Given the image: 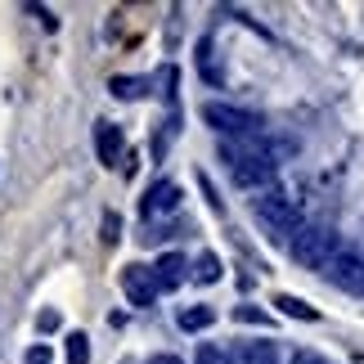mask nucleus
Here are the masks:
<instances>
[{
  "label": "nucleus",
  "instance_id": "1",
  "mask_svg": "<svg viewBox=\"0 0 364 364\" xmlns=\"http://www.w3.org/2000/svg\"><path fill=\"white\" fill-rule=\"evenodd\" d=\"M220 158H225L234 185H243V189H265V185H274V176H279V153L265 144L261 135L225 139V144H220Z\"/></svg>",
  "mask_w": 364,
  "mask_h": 364
},
{
  "label": "nucleus",
  "instance_id": "2",
  "mask_svg": "<svg viewBox=\"0 0 364 364\" xmlns=\"http://www.w3.org/2000/svg\"><path fill=\"white\" fill-rule=\"evenodd\" d=\"M252 220L265 230L270 243H292L297 230L306 225L297 198H288L284 189H261V198H252Z\"/></svg>",
  "mask_w": 364,
  "mask_h": 364
},
{
  "label": "nucleus",
  "instance_id": "3",
  "mask_svg": "<svg viewBox=\"0 0 364 364\" xmlns=\"http://www.w3.org/2000/svg\"><path fill=\"white\" fill-rule=\"evenodd\" d=\"M338 247H342V239H338V230H333V225H301V230H297V239L288 243L292 261H297L301 270H319V274H324L328 265H333Z\"/></svg>",
  "mask_w": 364,
  "mask_h": 364
},
{
  "label": "nucleus",
  "instance_id": "4",
  "mask_svg": "<svg viewBox=\"0 0 364 364\" xmlns=\"http://www.w3.org/2000/svg\"><path fill=\"white\" fill-rule=\"evenodd\" d=\"M203 122L212 126V131L230 135V139H247V135H261V126H265L257 113H247V108H234V104H220V100L203 104Z\"/></svg>",
  "mask_w": 364,
  "mask_h": 364
},
{
  "label": "nucleus",
  "instance_id": "5",
  "mask_svg": "<svg viewBox=\"0 0 364 364\" xmlns=\"http://www.w3.org/2000/svg\"><path fill=\"white\" fill-rule=\"evenodd\" d=\"M328 284L351 292V297H364V247H338V257L328 265Z\"/></svg>",
  "mask_w": 364,
  "mask_h": 364
},
{
  "label": "nucleus",
  "instance_id": "6",
  "mask_svg": "<svg viewBox=\"0 0 364 364\" xmlns=\"http://www.w3.org/2000/svg\"><path fill=\"white\" fill-rule=\"evenodd\" d=\"M122 292L131 306H153L158 301V284H153L149 265H122Z\"/></svg>",
  "mask_w": 364,
  "mask_h": 364
},
{
  "label": "nucleus",
  "instance_id": "7",
  "mask_svg": "<svg viewBox=\"0 0 364 364\" xmlns=\"http://www.w3.org/2000/svg\"><path fill=\"white\" fill-rule=\"evenodd\" d=\"M180 207V185L176 180H153L144 193V216H166Z\"/></svg>",
  "mask_w": 364,
  "mask_h": 364
},
{
  "label": "nucleus",
  "instance_id": "8",
  "mask_svg": "<svg viewBox=\"0 0 364 364\" xmlns=\"http://www.w3.org/2000/svg\"><path fill=\"white\" fill-rule=\"evenodd\" d=\"M185 274H189V261L180 257V252H166V257H158V265H153V284H158V292L180 288Z\"/></svg>",
  "mask_w": 364,
  "mask_h": 364
},
{
  "label": "nucleus",
  "instance_id": "9",
  "mask_svg": "<svg viewBox=\"0 0 364 364\" xmlns=\"http://www.w3.org/2000/svg\"><path fill=\"white\" fill-rule=\"evenodd\" d=\"M95 149H100V162L104 166H117L122 162V126L100 122V126H95Z\"/></svg>",
  "mask_w": 364,
  "mask_h": 364
},
{
  "label": "nucleus",
  "instance_id": "10",
  "mask_svg": "<svg viewBox=\"0 0 364 364\" xmlns=\"http://www.w3.org/2000/svg\"><path fill=\"white\" fill-rule=\"evenodd\" d=\"M274 306H279V311H284L288 319H306V324H315V319H319L315 306H311V301H301V297H292V292H279Z\"/></svg>",
  "mask_w": 364,
  "mask_h": 364
},
{
  "label": "nucleus",
  "instance_id": "11",
  "mask_svg": "<svg viewBox=\"0 0 364 364\" xmlns=\"http://www.w3.org/2000/svg\"><path fill=\"white\" fill-rule=\"evenodd\" d=\"M239 364H279V346L274 342H243Z\"/></svg>",
  "mask_w": 364,
  "mask_h": 364
},
{
  "label": "nucleus",
  "instance_id": "12",
  "mask_svg": "<svg viewBox=\"0 0 364 364\" xmlns=\"http://www.w3.org/2000/svg\"><path fill=\"white\" fill-rule=\"evenodd\" d=\"M212 324H216L212 306H189V311H180V328H185V333H203V328H212Z\"/></svg>",
  "mask_w": 364,
  "mask_h": 364
},
{
  "label": "nucleus",
  "instance_id": "13",
  "mask_svg": "<svg viewBox=\"0 0 364 364\" xmlns=\"http://www.w3.org/2000/svg\"><path fill=\"white\" fill-rule=\"evenodd\" d=\"M108 90H113L117 100H144V95H149V77H113Z\"/></svg>",
  "mask_w": 364,
  "mask_h": 364
},
{
  "label": "nucleus",
  "instance_id": "14",
  "mask_svg": "<svg viewBox=\"0 0 364 364\" xmlns=\"http://www.w3.org/2000/svg\"><path fill=\"white\" fill-rule=\"evenodd\" d=\"M193 279H198V284H216L220 279V257L216 252H203V257L193 261Z\"/></svg>",
  "mask_w": 364,
  "mask_h": 364
},
{
  "label": "nucleus",
  "instance_id": "15",
  "mask_svg": "<svg viewBox=\"0 0 364 364\" xmlns=\"http://www.w3.org/2000/svg\"><path fill=\"white\" fill-rule=\"evenodd\" d=\"M68 364H90V338L86 333H68Z\"/></svg>",
  "mask_w": 364,
  "mask_h": 364
},
{
  "label": "nucleus",
  "instance_id": "16",
  "mask_svg": "<svg viewBox=\"0 0 364 364\" xmlns=\"http://www.w3.org/2000/svg\"><path fill=\"white\" fill-rule=\"evenodd\" d=\"M198 68H203L207 81H216V86H220V68H216V59H212V41H198Z\"/></svg>",
  "mask_w": 364,
  "mask_h": 364
},
{
  "label": "nucleus",
  "instance_id": "17",
  "mask_svg": "<svg viewBox=\"0 0 364 364\" xmlns=\"http://www.w3.org/2000/svg\"><path fill=\"white\" fill-rule=\"evenodd\" d=\"M198 364H239V360H230L225 346H216V342H203L198 346Z\"/></svg>",
  "mask_w": 364,
  "mask_h": 364
},
{
  "label": "nucleus",
  "instance_id": "18",
  "mask_svg": "<svg viewBox=\"0 0 364 364\" xmlns=\"http://www.w3.org/2000/svg\"><path fill=\"white\" fill-rule=\"evenodd\" d=\"M234 319H239V324H270V315L257 311V306H234Z\"/></svg>",
  "mask_w": 364,
  "mask_h": 364
},
{
  "label": "nucleus",
  "instance_id": "19",
  "mask_svg": "<svg viewBox=\"0 0 364 364\" xmlns=\"http://www.w3.org/2000/svg\"><path fill=\"white\" fill-rule=\"evenodd\" d=\"M59 324H63V315H59V311H41V315H36V328H41V333H54Z\"/></svg>",
  "mask_w": 364,
  "mask_h": 364
},
{
  "label": "nucleus",
  "instance_id": "20",
  "mask_svg": "<svg viewBox=\"0 0 364 364\" xmlns=\"http://www.w3.org/2000/svg\"><path fill=\"white\" fill-rule=\"evenodd\" d=\"M288 364H333V360H328V355H319V351H297Z\"/></svg>",
  "mask_w": 364,
  "mask_h": 364
},
{
  "label": "nucleus",
  "instance_id": "21",
  "mask_svg": "<svg viewBox=\"0 0 364 364\" xmlns=\"http://www.w3.org/2000/svg\"><path fill=\"white\" fill-rule=\"evenodd\" d=\"M23 364H54V355H50V346H32Z\"/></svg>",
  "mask_w": 364,
  "mask_h": 364
},
{
  "label": "nucleus",
  "instance_id": "22",
  "mask_svg": "<svg viewBox=\"0 0 364 364\" xmlns=\"http://www.w3.org/2000/svg\"><path fill=\"white\" fill-rule=\"evenodd\" d=\"M117 230H122V220L108 212V216H104V243H117Z\"/></svg>",
  "mask_w": 364,
  "mask_h": 364
},
{
  "label": "nucleus",
  "instance_id": "23",
  "mask_svg": "<svg viewBox=\"0 0 364 364\" xmlns=\"http://www.w3.org/2000/svg\"><path fill=\"white\" fill-rule=\"evenodd\" d=\"M149 364H185V360H176V355H153Z\"/></svg>",
  "mask_w": 364,
  "mask_h": 364
}]
</instances>
